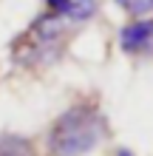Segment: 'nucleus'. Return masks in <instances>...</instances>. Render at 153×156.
Masks as SVG:
<instances>
[{
    "instance_id": "obj_1",
    "label": "nucleus",
    "mask_w": 153,
    "mask_h": 156,
    "mask_svg": "<svg viewBox=\"0 0 153 156\" xmlns=\"http://www.w3.org/2000/svg\"><path fill=\"white\" fill-rule=\"evenodd\" d=\"M111 133L108 116L94 102H77L62 111L48 128V153L51 156H85L102 145Z\"/></svg>"
},
{
    "instance_id": "obj_2",
    "label": "nucleus",
    "mask_w": 153,
    "mask_h": 156,
    "mask_svg": "<svg viewBox=\"0 0 153 156\" xmlns=\"http://www.w3.org/2000/svg\"><path fill=\"white\" fill-rule=\"evenodd\" d=\"M71 26L74 23L68 17L43 12L23 34H17V40L12 43V60L23 68L51 66L54 60H60L62 48H65Z\"/></svg>"
},
{
    "instance_id": "obj_3",
    "label": "nucleus",
    "mask_w": 153,
    "mask_h": 156,
    "mask_svg": "<svg viewBox=\"0 0 153 156\" xmlns=\"http://www.w3.org/2000/svg\"><path fill=\"white\" fill-rule=\"evenodd\" d=\"M119 45H122L125 54L150 57V54H153V17H136L133 23L122 26Z\"/></svg>"
},
{
    "instance_id": "obj_4",
    "label": "nucleus",
    "mask_w": 153,
    "mask_h": 156,
    "mask_svg": "<svg viewBox=\"0 0 153 156\" xmlns=\"http://www.w3.org/2000/svg\"><path fill=\"white\" fill-rule=\"evenodd\" d=\"M0 156H37V151L26 136L3 133L0 136Z\"/></svg>"
},
{
    "instance_id": "obj_5",
    "label": "nucleus",
    "mask_w": 153,
    "mask_h": 156,
    "mask_svg": "<svg viewBox=\"0 0 153 156\" xmlns=\"http://www.w3.org/2000/svg\"><path fill=\"white\" fill-rule=\"evenodd\" d=\"M96 14V0H71V9H68V20L71 23H85V20H91V17Z\"/></svg>"
},
{
    "instance_id": "obj_6",
    "label": "nucleus",
    "mask_w": 153,
    "mask_h": 156,
    "mask_svg": "<svg viewBox=\"0 0 153 156\" xmlns=\"http://www.w3.org/2000/svg\"><path fill=\"white\" fill-rule=\"evenodd\" d=\"M116 6L122 9V12H128L133 17H145L153 12V0H113Z\"/></svg>"
},
{
    "instance_id": "obj_7",
    "label": "nucleus",
    "mask_w": 153,
    "mask_h": 156,
    "mask_svg": "<svg viewBox=\"0 0 153 156\" xmlns=\"http://www.w3.org/2000/svg\"><path fill=\"white\" fill-rule=\"evenodd\" d=\"M68 9H71V0H46V12H54V14L65 17Z\"/></svg>"
},
{
    "instance_id": "obj_8",
    "label": "nucleus",
    "mask_w": 153,
    "mask_h": 156,
    "mask_svg": "<svg viewBox=\"0 0 153 156\" xmlns=\"http://www.w3.org/2000/svg\"><path fill=\"white\" fill-rule=\"evenodd\" d=\"M116 156H133L130 151H119V153H116Z\"/></svg>"
}]
</instances>
